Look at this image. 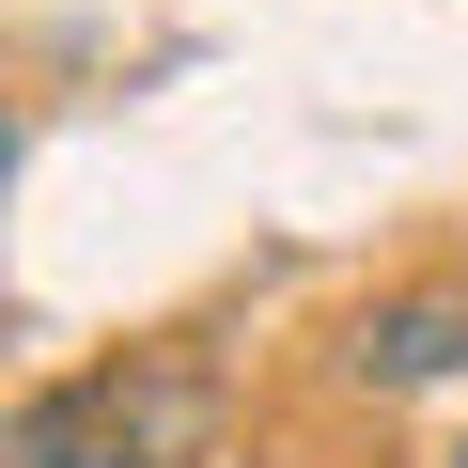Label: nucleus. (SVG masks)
Listing matches in <instances>:
<instances>
[{
    "label": "nucleus",
    "mask_w": 468,
    "mask_h": 468,
    "mask_svg": "<svg viewBox=\"0 0 468 468\" xmlns=\"http://www.w3.org/2000/svg\"><path fill=\"white\" fill-rule=\"evenodd\" d=\"M218 437V390L187 359H110L16 406V468H187Z\"/></svg>",
    "instance_id": "1"
},
{
    "label": "nucleus",
    "mask_w": 468,
    "mask_h": 468,
    "mask_svg": "<svg viewBox=\"0 0 468 468\" xmlns=\"http://www.w3.org/2000/svg\"><path fill=\"white\" fill-rule=\"evenodd\" d=\"M359 390H437V375H468V297H390V313H359Z\"/></svg>",
    "instance_id": "2"
},
{
    "label": "nucleus",
    "mask_w": 468,
    "mask_h": 468,
    "mask_svg": "<svg viewBox=\"0 0 468 468\" xmlns=\"http://www.w3.org/2000/svg\"><path fill=\"white\" fill-rule=\"evenodd\" d=\"M452 468H468V452H452Z\"/></svg>",
    "instance_id": "3"
}]
</instances>
